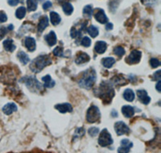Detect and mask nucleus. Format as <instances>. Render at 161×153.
Returning a JSON list of instances; mask_svg holds the SVG:
<instances>
[{"label":"nucleus","instance_id":"0eeeda50","mask_svg":"<svg viewBox=\"0 0 161 153\" xmlns=\"http://www.w3.org/2000/svg\"><path fill=\"white\" fill-rule=\"evenodd\" d=\"M93 16L96 20L99 22L100 24H106L108 22V18L106 16L105 11L101 8H96L93 12Z\"/></svg>","mask_w":161,"mask_h":153},{"label":"nucleus","instance_id":"5701e85b","mask_svg":"<svg viewBox=\"0 0 161 153\" xmlns=\"http://www.w3.org/2000/svg\"><path fill=\"white\" fill-rule=\"evenodd\" d=\"M123 98H125V100L128 101V102H132L135 99V93L131 89H127L123 93Z\"/></svg>","mask_w":161,"mask_h":153},{"label":"nucleus","instance_id":"f257e3e1","mask_svg":"<svg viewBox=\"0 0 161 153\" xmlns=\"http://www.w3.org/2000/svg\"><path fill=\"white\" fill-rule=\"evenodd\" d=\"M96 82V73L93 69H89L83 73V75L80 78L79 85L85 89H90Z\"/></svg>","mask_w":161,"mask_h":153},{"label":"nucleus","instance_id":"a878e982","mask_svg":"<svg viewBox=\"0 0 161 153\" xmlns=\"http://www.w3.org/2000/svg\"><path fill=\"white\" fill-rule=\"evenodd\" d=\"M26 15V7H19L16 11V16L19 19H22L24 18V16Z\"/></svg>","mask_w":161,"mask_h":153},{"label":"nucleus","instance_id":"b1692460","mask_svg":"<svg viewBox=\"0 0 161 153\" xmlns=\"http://www.w3.org/2000/svg\"><path fill=\"white\" fill-rule=\"evenodd\" d=\"M17 56H18L19 60L20 61V62H21L22 64H24V65L27 64L30 61L28 56L27 55L26 53H24V52H19V53L17 54Z\"/></svg>","mask_w":161,"mask_h":153},{"label":"nucleus","instance_id":"aec40b11","mask_svg":"<svg viewBox=\"0 0 161 153\" xmlns=\"http://www.w3.org/2000/svg\"><path fill=\"white\" fill-rule=\"evenodd\" d=\"M42 81L44 82V85L46 88H52L54 86L55 82L51 78L50 75H46L42 78Z\"/></svg>","mask_w":161,"mask_h":153},{"label":"nucleus","instance_id":"f03ea898","mask_svg":"<svg viewBox=\"0 0 161 153\" xmlns=\"http://www.w3.org/2000/svg\"><path fill=\"white\" fill-rule=\"evenodd\" d=\"M52 64V59L48 55H41L33 60L30 65V69L34 73H39L45 66Z\"/></svg>","mask_w":161,"mask_h":153},{"label":"nucleus","instance_id":"39448f33","mask_svg":"<svg viewBox=\"0 0 161 153\" xmlns=\"http://www.w3.org/2000/svg\"><path fill=\"white\" fill-rule=\"evenodd\" d=\"M101 117V113L98 107H97L96 106H91L89 108L87 111V114H86V119L87 121L90 123H95L100 119Z\"/></svg>","mask_w":161,"mask_h":153},{"label":"nucleus","instance_id":"a19ab883","mask_svg":"<svg viewBox=\"0 0 161 153\" xmlns=\"http://www.w3.org/2000/svg\"><path fill=\"white\" fill-rule=\"evenodd\" d=\"M119 152H130V148H123V147H121V148H119V150H118Z\"/></svg>","mask_w":161,"mask_h":153},{"label":"nucleus","instance_id":"37998d69","mask_svg":"<svg viewBox=\"0 0 161 153\" xmlns=\"http://www.w3.org/2000/svg\"><path fill=\"white\" fill-rule=\"evenodd\" d=\"M113 28V24H110V23H108V24H106V30H111Z\"/></svg>","mask_w":161,"mask_h":153},{"label":"nucleus","instance_id":"423d86ee","mask_svg":"<svg viewBox=\"0 0 161 153\" xmlns=\"http://www.w3.org/2000/svg\"><path fill=\"white\" fill-rule=\"evenodd\" d=\"M98 143L102 147H106L113 143V139L107 129H104L101 132L100 136L98 138Z\"/></svg>","mask_w":161,"mask_h":153},{"label":"nucleus","instance_id":"473e14b6","mask_svg":"<svg viewBox=\"0 0 161 153\" xmlns=\"http://www.w3.org/2000/svg\"><path fill=\"white\" fill-rule=\"evenodd\" d=\"M63 48L61 47H56L53 50V54L56 56H63Z\"/></svg>","mask_w":161,"mask_h":153},{"label":"nucleus","instance_id":"a211bd4d","mask_svg":"<svg viewBox=\"0 0 161 153\" xmlns=\"http://www.w3.org/2000/svg\"><path fill=\"white\" fill-rule=\"evenodd\" d=\"M106 48H107V45L105 41H98L95 44V51L99 54L105 53Z\"/></svg>","mask_w":161,"mask_h":153},{"label":"nucleus","instance_id":"79ce46f5","mask_svg":"<svg viewBox=\"0 0 161 153\" xmlns=\"http://www.w3.org/2000/svg\"><path fill=\"white\" fill-rule=\"evenodd\" d=\"M160 70H158L157 72H156V74H154V79L155 80H160Z\"/></svg>","mask_w":161,"mask_h":153},{"label":"nucleus","instance_id":"49530a36","mask_svg":"<svg viewBox=\"0 0 161 153\" xmlns=\"http://www.w3.org/2000/svg\"><path fill=\"white\" fill-rule=\"evenodd\" d=\"M117 115H118V113H117V112H115L114 111H112V116L115 117V116H117Z\"/></svg>","mask_w":161,"mask_h":153},{"label":"nucleus","instance_id":"72a5a7b5","mask_svg":"<svg viewBox=\"0 0 161 153\" xmlns=\"http://www.w3.org/2000/svg\"><path fill=\"white\" fill-rule=\"evenodd\" d=\"M88 132H89L90 135L93 137V136H96V135H98V132H99V129L97 128V127H91V128L89 129Z\"/></svg>","mask_w":161,"mask_h":153},{"label":"nucleus","instance_id":"6e6552de","mask_svg":"<svg viewBox=\"0 0 161 153\" xmlns=\"http://www.w3.org/2000/svg\"><path fill=\"white\" fill-rule=\"evenodd\" d=\"M141 56H142V53L140 51L138 50H134L132 51L131 54L127 56V63L132 65V64H137L139 62L140 58H141Z\"/></svg>","mask_w":161,"mask_h":153},{"label":"nucleus","instance_id":"f3484780","mask_svg":"<svg viewBox=\"0 0 161 153\" xmlns=\"http://www.w3.org/2000/svg\"><path fill=\"white\" fill-rule=\"evenodd\" d=\"M45 39L49 46H53L56 44V36L54 32H50L48 35H46Z\"/></svg>","mask_w":161,"mask_h":153},{"label":"nucleus","instance_id":"4c0bfd02","mask_svg":"<svg viewBox=\"0 0 161 153\" xmlns=\"http://www.w3.org/2000/svg\"><path fill=\"white\" fill-rule=\"evenodd\" d=\"M7 28H6L4 27H0V39H2L7 33Z\"/></svg>","mask_w":161,"mask_h":153},{"label":"nucleus","instance_id":"c756f323","mask_svg":"<svg viewBox=\"0 0 161 153\" xmlns=\"http://www.w3.org/2000/svg\"><path fill=\"white\" fill-rule=\"evenodd\" d=\"M114 53L119 57H121L125 54V49L122 47H116L114 49Z\"/></svg>","mask_w":161,"mask_h":153},{"label":"nucleus","instance_id":"9b49d317","mask_svg":"<svg viewBox=\"0 0 161 153\" xmlns=\"http://www.w3.org/2000/svg\"><path fill=\"white\" fill-rule=\"evenodd\" d=\"M48 26V19L46 16H42L40 19V21L38 24V32L41 33Z\"/></svg>","mask_w":161,"mask_h":153},{"label":"nucleus","instance_id":"2f4dec72","mask_svg":"<svg viewBox=\"0 0 161 153\" xmlns=\"http://www.w3.org/2000/svg\"><path fill=\"white\" fill-rule=\"evenodd\" d=\"M121 144L122 147L127 148H132V146H133V143H132L129 140H127V139H125V140H122Z\"/></svg>","mask_w":161,"mask_h":153},{"label":"nucleus","instance_id":"4468645a","mask_svg":"<svg viewBox=\"0 0 161 153\" xmlns=\"http://www.w3.org/2000/svg\"><path fill=\"white\" fill-rule=\"evenodd\" d=\"M55 108L58 110L61 113H67V112H71L73 108H72L71 104L69 103H63V104H58L56 105Z\"/></svg>","mask_w":161,"mask_h":153},{"label":"nucleus","instance_id":"a18cd8bd","mask_svg":"<svg viewBox=\"0 0 161 153\" xmlns=\"http://www.w3.org/2000/svg\"><path fill=\"white\" fill-rule=\"evenodd\" d=\"M13 28H14V26L12 25V24H10V25H9V26H8V27H7L8 30H12Z\"/></svg>","mask_w":161,"mask_h":153},{"label":"nucleus","instance_id":"cd10ccee","mask_svg":"<svg viewBox=\"0 0 161 153\" xmlns=\"http://www.w3.org/2000/svg\"><path fill=\"white\" fill-rule=\"evenodd\" d=\"M87 32L88 33L90 34V36L91 37H93V38H95L98 35V29L96 27L94 26H90L89 27V28L87 29Z\"/></svg>","mask_w":161,"mask_h":153},{"label":"nucleus","instance_id":"7c9ffc66","mask_svg":"<svg viewBox=\"0 0 161 153\" xmlns=\"http://www.w3.org/2000/svg\"><path fill=\"white\" fill-rule=\"evenodd\" d=\"M82 45H83L84 47H90V45H91V40H90V38L87 36H85L82 38V42H81Z\"/></svg>","mask_w":161,"mask_h":153},{"label":"nucleus","instance_id":"de8ad7c7","mask_svg":"<svg viewBox=\"0 0 161 153\" xmlns=\"http://www.w3.org/2000/svg\"><path fill=\"white\" fill-rule=\"evenodd\" d=\"M142 1H143V3H145L146 1H147V2H148V1H149V2H151V0H142Z\"/></svg>","mask_w":161,"mask_h":153},{"label":"nucleus","instance_id":"e433bc0d","mask_svg":"<svg viewBox=\"0 0 161 153\" xmlns=\"http://www.w3.org/2000/svg\"><path fill=\"white\" fill-rule=\"evenodd\" d=\"M7 20V16L4 11H0V23H4Z\"/></svg>","mask_w":161,"mask_h":153},{"label":"nucleus","instance_id":"ddd939ff","mask_svg":"<svg viewBox=\"0 0 161 153\" xmlns=\"http://www.w3.org/2000/svg\"><path fill=\"white\" fill-rule=\"evenodd\" d=\"M90 56L88 55V54H86L85 53L81 52V53H78V55L77 56V58H76L75 62H76V64H77V65H81V64L88 62V61H90Z\"/></svg>","mask_w":161,"mask_h":153},{"label":"nucleus","instance_id":"393cba45","mask_svg":"<svg viewBox=\"0 0 161 153\" xmlns=\"http://www.w3.org/2000/svg\"><path fill=\"white\" fill-rule=\"evenodd\" d=\"M102 63L104 67H106V68H111V66L115 63V59L113 58V57H106V58L103 59Z\"/></svg>","mask_w":161,"mask_h":153},{"label":"nucleus","instance_id":"1a4fd4ad","mask_svg":"<svg viewBox=\"0 0 161 153\" xmlns=\"http://www.w3.org/2000/svg\"><path fill=\"white\" fill-rule=\"evenodd\" d=\"M114 129H115V132H116L118 135L128 134L130 131L129 127H127L123 122H118V123H116L114 124Z\"/></svg>","mask_w":161,"mask_h":153},{"label":"nucleus","instance_id":"20e7f679","mask_svg":"<svg viewBox=\"0 0 161 153\" xmlns=\"http://www.w3.org/2000/svg\"><path fill=\"white\" fill-rule=\"evenodd\" d=\"M21 81H24L25 82L27 87L31 91L38 92V91H43V90H44L42 84L38 82L36 77L27 76V77H24V79L21 80Z\"/></svg>","mask_w":161,"mask_h":153},{"label":"nucleus","instance_id":"bb28decb","mask_svg":"<svg viewBox=\"0 0 161 153\" xmlns=\"http://www.w3.org/2000/svg\"><path fill=\"white\" fill-rule=\"evenodd\" d=\"M63 11L66 14V15H71L73 13V6H72L71 3H65L63 4Z\"/></svg>","mask_w":161,"mask_h":153},{"label":"nucleus","instance_id":"c03bdc74","mask_svg":"<svg viewBox=\"0 0 161 153\" xmlns=\"http://www.w3.org/2000/svg\"><path fill=\"white\" fill-rule=\"evenodd\" d=\"M160 84H161V82L159 80L158 83L156 84V90H158V92H160Z\"/></svg>","mask_w":161,"mask_h":153},{"label":"nucleus","instance_id":"c85d7f7f","mask_svg":"<svg viewBox=\"0 0 161 153\" xmlns=\"http://www.w3.org/2000/svg\"><path fill=\"white\" fill-rule=\"evenodd\" d=\"M93 14V9L91 5H86L83 9V15L85 16H87L89 18H91Z\"/></svg>","mask_w":161,"mask_h":153},{"label":"nucleus","instance_id":"9d476101","mask_svg":"<svg viewBox=\"0 0 161 153\" xmlns=\"http://www.w3.org/2000/svg\"><path fill=\"white\" fill-rule=\"evenodd\" d=\"M137 95L138 98L140 100V102L144 104V105H148V103L150 102L151 98L148 95V93L146 92L145 90H137Z\"/></svg>","mask_w":161,"mask_h":153},{"label":"nucleus","instance_id":"2eb2a0df","mask_svg":"<svg viewBox=\"0 0 161 153\" xmlns=\"http://www.w3.org/2000/svg\"><path fill=\"white\" fill-rule=\"evenodd\" d=\"M17 109H18L17 108V106H16L15 103H8V104L3 106V111L5 114L9 115V114H11L13 112L17 111Z\"/></svg>","mask_w":161,"mask_h":153},{"label":"nucleus","instance_id":"4be33fe9","mask_svg":"<svg viewBox=\"0 0 161 153\" xmlns=\"http://www.w3.org/2000/svg\"><path fill=\"white\" fill-rule=\"evenodd\" d=\"M38 0H27V7L29 11H34L37 9Z\"/></svg>","mask_w":161,"mask_h":153},{"label":"nucleus","instance_id":"c9c22d12","mask_svg":"<svg viewBox=\"0 0 161 153\" xmlns=\"http://www.w3.org/2000/svg\"><path fill=\"white\" fill-rule=\"evenodd\" d=\"M24 0H8L7 3L9 5L12 6V7H15L19 3H24Z\"/></svg>","mask_w":161,"mask_h":153},{"label":"nucleus","instance_id":"f8f14e48","mask_svg":"<svg viewBox=\"0 0 161 153\" xmlns=\"http://www.w3.org/2000/svg\"><path fill=\"white\" fill-rule=\"evenodd\" d=\"M24 45L30 52H32L36 49V40L32 37H26V39L24 40Z\"/></svg>","mask_w":161,"mask_h":153},{"label":"nucleus","instance_id":"7ed1b4c3","mask_svg":"<svg viewBox=\"0 0 161 153\" xmlns=\"http://www.w3.org/2000/svg\"><path fill=\"white\" fill-rule=\"evenodd\" d=\"M98 96L101 98H102L104 102H111L112 98L114 96V91L111 84H108L106 82L102 83L99 87L98 91Z\"/></svg>","mask_w":161,"mask_h":153},{"label":"nucleus","instance_id":"ea45409f","mask_svg":"<svg viewBox=\"0 0 161 153\" xmlns=\"http://www.w3.org/2000/svg\"><path fill=\"white\" fill-rule=\"evenodd\" d=\"M76 134H77V135L81 137V136H82V135L85 134V130H83L82 128L77 129V131H76Z\"/></svg>","mask_w":161,"mask_h":153},{"label":"nucleus","instance_id":"8fccbe9b","mask_svg":"<svg viewBox=\"0 0 161 153\" xmlns=\"http://www.w3.org/2000/svg\"><path fill=\"white\" fill-rule=\"evenodd\" d=\"M38 1H39V2H42L43 0H38Z\"/></svg>","mask_w":161,"mask_h":153},{"label":"nucleus","instance_id":"09e8293b","mask_svg":"<svg viewBox=\"0 0 161 153\" xmlns=\"http://www.w3.org/2000/svg\"><path fill=\"white\" fill-rule=\"evenodd\" d=\"M59 2H60V3H61V2H64V1H65V0H58Z\"/></svg>","mask_w":161,"mask_h":153},{"label":"nucleus","instance_id":"412c9836","mask_svg":"<svg viewBox=\"0 0 161 153\" xmlns=\"http://www.w3.org/2000/svg\"><path fill=\"white\" fill-rule=\"evenodd\" d=\"M50 19L52 24H53V25H54V26L58 25V24L61 23V16H59L56 12H54V11H52L50 13Z\"/></svg>","mask_w":161,"mask_h":153},{"label":"nucleus","instance_id":"58836bf2","mask_svg":"<svg viewBox=\"0 0 161 153\" xmlns=\"http://www.w3.org/2000/svg\"><path fill=\"white\" fill-rule=\"evenodd\" d=\"M53 6V3H51L50 1H47V2H45L44 4H43V8L45 9V10H48V8L51 7Z\"/></svg>","mask_w":161,"mask_h":153},{"label":"nucleus","instance_id":"dca6fc26","mask_svg":"<svg viewBox=\"0 0 161 153\" xmlns=\"http://www.w3.org/2000/svg\"><path fill=\"white\" fill-rule=\"evenodd\" d=\"M122 113L126 118H131L135 114V110L131 106H123L122 107Z\"/></svg>","mask_w":161,"mask_h":153},{"label":"nucleus","instance_id":"f704fd0d","mask_svg":"<svg viewBox=\"0 0 161 153\" xmlns=\"http://www.w3.org/2000/svg\"><path fill=\"white\" fill-rule=\"evenodd\" d=\"M150 65H151L152 68H157V67L160 66V62L158 59L151 58L150 61Z\"/></svg>","mask_w":161,"mask_h":153},{"label":"nucleus","instance_id":"6ab92c4d","mask_svg":"<svg viewBox=\"0 0 161 153\" xmlns=\"http://www.w3.org/2000/svg\"><path fill=\"white\" fill-rule=\"evenodd\" d=\"M3 47H4L6 51L11 52V53L13 52L16 48V47L14 45L13 40H11V39H7V40H4L3 41Z\"/></svg>","mask_w":161,"mask_h":153}]
</instances>
